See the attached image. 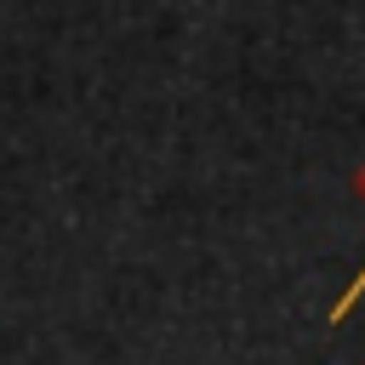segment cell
Segmentation results:
<instances>
[{"mask_svg":"<svg viewBox=\"0 0 365 365\" xmlns=\"http://www.w3.org/2000/svg\"><path fill=\"white\" fill-rule=\"evenodd\" d=\"M354 194L365 200V165L354 171ZM359 297H365V268H359V274H354V285H348V291L331 302V325H342V314H354V302H359Z\"/></svg>","mask_w":365,"mask_h":365,"instance_id":"6da1fadb","label":"cell"}]
</instances>
